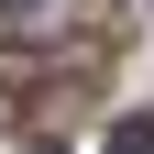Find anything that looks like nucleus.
I'll use <instances>...</instances> for the list:
<instances>
[{"label":"nucleus","instance_id":"2","mask_svg":"<svg viewBox=\"0 0 154 154\" xmlns=\"http://www.w3.org/2000/svg\"><path fill=\"white\" fill-rule=\"evenodd\" d=\"M99 154H154V121H143V110H121V121H110V143Z\"/></svg>","mask_w":154,"mask_h":154},{"label":"nucleus","instance_id":"1","mask_svg":"<svg viewBox=\"0 0 154 154\" xmlns=\"http://www.w3.org/2000/svg\"><path fill=\"white\" fill-rule=\"evenodd\" d=\"M66 88V66L55 55H33V44H0V99H55Z\"/></svg>","mask_w":154,"mask_h":154}]
</instances>
